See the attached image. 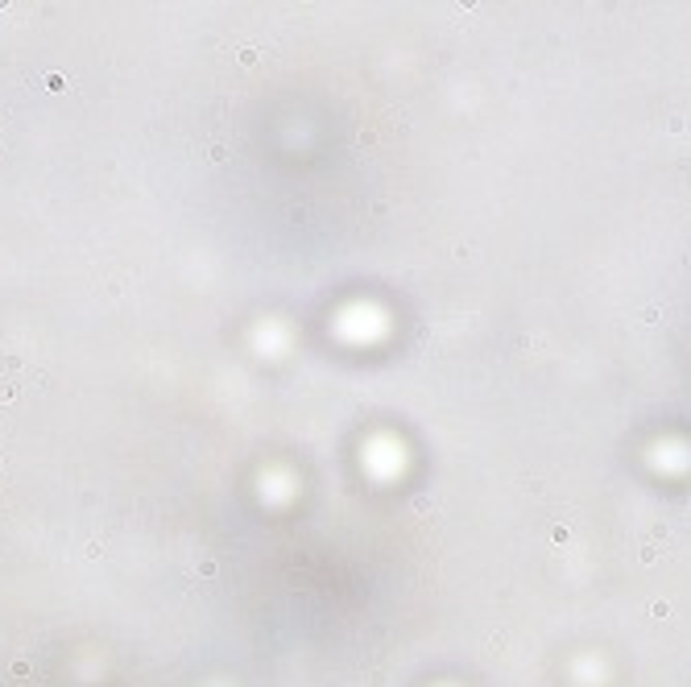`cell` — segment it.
Listing matches in <instances>:
<instances>
[{"mask_svg": "<svg viewBox=\"0 0 691 687\" xmlns=\"http://www.w3.org/2000/svg\"><path fill=\"white\" fill-rule=\"evenodd\" d=\"M207 158H211V161H224L228 150H224V145H211V150H207Z\"/></svg>", "mask_w": 691, "mask_h": 687, "instance_id": "1", "label": "cell"}, {"mask_svg": "<svg viewBox=\"0 0 691 687\" xmlns=\"http://www.w3.org/2000/svg\"><path fill=\"white\" fill-rule=\"evenodd\" d=\"M241 63H244V67L257 63V50H253V46H244V50H241Z\"/></svg>", "mask_w": 691, "mask_h": 687, "instance_id": "2", "label": "cell"}, {"mask_svg": "<svg viewBox=\"0 0 691 687\" xmlns=\"http://www.w3.org/2000/svg\"><path fill=\"white\" fill-rule=\"evenodd\" d=\"M13 393H17V390H13V381H5V390H0V402H9Z\"/></svg>", "mask_w": 691, "mask_h": 687, "instance_id": "3", "label": "cell"}]
</instances>
